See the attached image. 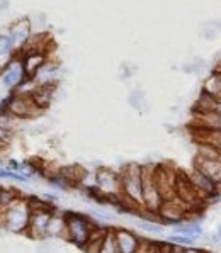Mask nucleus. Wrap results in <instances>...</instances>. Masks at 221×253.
Returning <instances> with one entry per match:
<instances>
[{"instance_id": "f257e3e1", "label": "nucleus", "mask_w": 221, "mask_h": 253, "mask_svg": "<svg viewBox=\"0 0 221 253\" xmlns=\"http://www.w3.org/2000/svg\"><path fill=\"white\" fill-rule=\"evenodd\" d=\"M121 177V189H123V196L126 199L133 201L134 204H138L139 208H145L143 206V187H141V167L134 165H128L123 169V172L119 173Z\"/></svg>"}, {"instance_id": "f03ea898", "label": "nucleus", "mask_w": 221, "mask_h": 253, "mask_svg": "<svg viewBox=\"0 0 221 253\" xmlns=\"http://www.w3.org/2000/svg\"><path fill=\"white\" fill-rule=\"evenodd\" d=\"M191 212H192V209L189 208L187 204H184L180 199L174 197V199H165L162 202L157 211V216L160 223L176 226V224H180V223H184V221H187Z\"/></svg>"}, {"instance_id": "7ed1b4c3", "label": "nucleus", "mask_w": 221, "mask_h": 253, "mask_svg": "<svg viewBox=\"0 0 221 253\" xmlns=\"http://www.w3.org/2000/svg\"><path fill=\"white\" fill-rule=\"evenodd\" d=\"M141 187H143V206L146 211L157 212L160 204L164 202L160 190L155 184V167L145 165L141 167Z\"/></svg>"}, {"instance_id": "20e7f679", "label": "nucleus", "mask_w": 221, "mask_h": 253, "mask_svg": "<svg viewBox=\"0 0 221 253\" xmlns=\"http://www.w3.org/2000/svg\"><path fill=\"white\" fill-rule=\"evenodd\" d=\"M5 112H9L15 119H34V118H38V116H41L44 111L34 104L31 95L15 93L14 97H10V99L7 100Z\"/></svg>"}, {"instance_id": "39448f33", "label": "nucleus", "mask_w": 221, "mask_h": 253, "mask_svg": "<svg viewBox=\"0 0 221 253\" xmlns=\"http://www.w3.org/2000/svg\"><path fill=\"white\" fill-rule=\"evenodd\" d=\"M29 219H31V209L28 202L21 201L19 197L14 199L5 208V228L21 233L24 229H28Z\"/></svg>"}, {"instance_id": "423d86ee", "label": "nucleus", "mask_w": 221, "mask_h": 253, "mask_svg": "<svg viewBox=\"0 0 221 253\" xmlns=\"http://www.w3.org/2000/svg\"><path fill=\"white\" fill-rule=\"evenodd\" d=\"M67 236L72 243H75L77 247H85L88 240V235H90L92 228L95 224H92L90 221L87 219L82 214H75L70 212L67 214Z\"/></svg>"}, {"instance_id": "0eeeda50", "label": "nucleus", "mask_w": 221, "mask_h": 253, "mask_svg": "<svg viewBox=\"0 0 221 253\" xmlns=\"http://www.w3.org/2000/svg\"><path fill=\"white\" fill-rule=\"evenodd\" d=\"M176 197L180 199L184 204H187L191 209H199L206 202V199L199 194V190L189 180L187 173L179 172V170H177V180H176Z\"/></svg>"}, {"instance_id": "6e6552de", "label": "nucleus", "mask_w": 221, "mask_h": 253, "mask_svg": "<svg viewBox=\"0 0 221 253\" xmlns=\"http://www.w3.org/2000/svg\"><path fill=\"white\" fill-rule=\"evenodd\" d=\"M176 180H177L176 169H172L167 163L155 167V184H157L158 190H160L164 201L176 197Z\"/></svg>"}, {"instance_id": "1a4fd4ad", "label": "nucleus", "mask_w": 221, "mask_h": 253, "mask_svg": "<svg viewBox=\"0 0 221 253\" xmlns=\"http://www.w3.org/2000/svg\"><path fill=\"white\" fill-rule=\"evenodd\" d=\"M95 187L107 197L111 196H121V177L109 169H100L95 173Z\"/></svg>"}, {"instance_id": "9d476101", "label": "nucleus", "mask_w": 221, "mask_h": 253, "mask_svg": "<svg viewBox=\"0 0 221 253\" xmlns=\"http://www.w3.org/2000/svg\"><path fill=\"white\" fill-rule=\"evenodd\" d=\"M10 38L14 42L15 53H21L24 49V46L28 44V41L33 36V31H31V21L29 19H19L10 26Z\"/></svg>"}, {"instance_id": "9b49d317", "label": "nucleus", "mask_w": 221, "mask_h": 253, "mask_svg": "<svg viewBox=\"0 0 221 253\" xmlns=\"http://www.w3.org/2000/svg\"><path fill=\"white\" fill-rule=\"evenodd\" d=\"M48 61V53L43 51H24L21 53V63L24 68L26 79H34L36 73L44 67Z\"/></svg>"}, {"instance_id": "f8f14e48", "label": "nucleus", "mask_w": 221, "mask_h": 253, "mask_svg": "<svg viewBox=\"0 0 221 253\" xmlns=\"http://www.w3.org/2000/svg\"><path fill=\"white\" fill-rule=\"evenodd\" d=\"M194 169L199 170L203 175H206L208 178H211L216 185L220 187L221 192V162L220 160H213V158H204L196 155L194 158Z\"/></svg>"}, {"instance_id": "ddd939ff", "label": "nucleus", "mask_w": 221, "mask_h": 253, "mask_svg": "<svg viewBox=\"0 0 221 253\" xmlns=\"http://www.w3.org/2000/svg\"><path fill=\"white\" fill-rule=\"evenodd\" d=\"M189 180L192 182V185L196 187L197 190H199V194L204 197V199H209V197H215V196H220V187L215 184V182L211 180V178H208L206 175H203L199 172V170L194 169L192 172L187 173Z\"/></svg>"}, {"instance_id": "4468645a", "label": "nucleus", "mask_w": 221, "mask_h": 253, "mask_svg": "<svg viewBox=\"0 0 221 253\" xmlns=\"http://www.w3.org/2000/svg\"><path fill=\"white\" fill-rule=\"evenodd\" d=\"M53 214L55 212H48V211L31 212L28 231L33 238H44V236H48V224H49V219H51Z\"/></svg>"}, {"instance_id": "2eb2a0df", "label": "nucleus", "mask_w": 221, "mask_h": 253, "mask_svg": "<svg viewBox=\"0 0 221 253\" xmlns=\"http://www.w3.org/2000/svg\"><path fill=\"white\" fill-rule=\"evenodd\" d=\"M24 80H26V73L24 68H22L21 60H12L2 72V84L9 88L19 87Z\"/></svg>"}, {"instance_id": "dca6fc26", "label": "nucleus", "mask_w": 221, "mask_h": 253, "mask_svg": "<svg viewBox=\"0 0 221 253\" xmlns=\"http://www.w3.org/2000/svg\"><path fill=\"white\" fill-rule=\"evenodd\" d=\"M114 243L118 253H134L139 245V238L131 231H126V229H116Z\"/></svg>"}, {"instance_id": "f3484780", "label": "nucleus", "mask_w": 221, "mask_h": 253, "mask_svg": "<svg viewBox=\"0 0 221 253\" xmlns=\"http://www.w3.org/2000/svg\"><path fill=\"white\" fill-rule=\"evenodd\" d=\"M14 42L10 38V31L9 29H0V72L5 70L7 65L14 60Z\"/></svg>"}, {"instance_id": "a211bd4d", "label": "nucleus", "mask_w": 221, "mask_h": 253, "mask_svg": "<svg viewBox=\"0 0 221 253\" xmlns=\"http://www.w3.org/2000/svg\"><path fill=\"white\" fill-rule=\"evenodd\" d=\"M107 235H109V231L104 228H99V226H94L90 231V235H88V240L87 243H85V250L92 252V253H100L102 252V247L104 243H106V238Z\"/></svg>"}, {"instance_id": "6ab92c4d", "label": "nucleus", "mask_w": 221, "mask_h": 253, "mask_svg": "<svg viewBox=\"0 0 221 253\" xmlns=\"http://www.w3.org/2000/svg\"><path fill=\"white\" fill-rule=\"evenodd\" d=\"M53 92H55V85H38L36 88H34V92L31 93V99L34 100V104H36L40 109H48V106L51 104L53 100Z\"/></svg>"}, {"instance_id": "aec40b11", "label": "nucleus", "mask_w": 221, "mask_h": 253, "mask_svg": "<svg viewBox=\"0 0 221 253\" xmlns=\"http://www.w3.org/2000/svg\"><path fill=\"white\" fill-rule=\"evenodd\" d=\"M58 65L56 63H51V61H46V65L43 67L40 72L36 73L34 77V82L38 85H56V80H58Z\"/></svg>"}, {"instance_id": "412c9836", "label": "nucleus", "mask_w": 221, "mask_h": 253, "mask_svg": "<svg viewBox=\"0 0 221 253\" xmlns=\"http://www.w3.org/2000/svg\"><path fill=\"white\" fill-rule=\"evenodd\" d=\"M203 92L208 93L209 97H213V99H216V100L221 99V72L215 70V72L204 80Z\"/></svg>"}, {"instance_id": "4be33fe9", "label": "nucleus", "mask_w": 221, "mask_h": 253, "mask_svg": "<svg viewBox=\"0 0 221 253\" xmlns=\"http://www.w3.org/2000/svg\"><path fill=\"white\" fill-rule=\"evenodd\" d=\"M174 231H176V235H184V236H189V238L196 240L203 235V226H201V223H197V221H184V223H180V224H176Z\"/></svg>"}, {"instance_id": "5701e85b", "label": "nucleus", "mask_w": 221, "mask_h": 253, "mask_svg": "<svg viewBox=\"0 0 221 253\" xmlns=\"http://www.w3.org/2000/svg\"><path fill=\"white\" fill-rule=\"evenodd\" d=\"M60 175L68 182L70 185L72 184H79L80 180H84L85 177V170L80 169V167L73 165V167H65V169L60 170Z\"/></svg>"}, {"instance_id": "b1692460", "label": "nucleus", "mask_w": 221, "mask_h": 253, "mask_svg": "<svg viewBox=\"0 0 221 253\" xmlns=\"http://www.w3.org/2000/svg\"><path fill=\"white\" fill-rule=\"evenodd\" d=\"M48 236H67V219L53 214L48 224Z\"/></svg>"}, {"instance_id": "393cba45", "label": "nucleus", "mask_w": 221, "mask_h": 253, "mask_svg": "<svg viewBox=\"0 0 221 253\" xmlns=\"http://www.w3.org/2000/svg\"><path fill=\"white\" fill-rule=\"evenodd\" d=\"M134 253H158V243L150 240H139V245Z\"/></svg>"}, {"instance_id": "a878e982", "label": "nucleus", "mask_w": 221, "mask_h": 253, "mask_svg": "<svg viewBox=\"0 0 221 253\" xmlns=\"http://www.w3.org/2000/svg\"><path fill=\"white\" fill-rule=\"evenodd\" d=\"M138 228H141L143 231L155 233V235H158V233L164 231V226H162V224L152 223V221H139V223H138Z\"/></svg>"}, {"instance_id": "bb28decb", "label": "nucleus", "mask_w": 221, "mask_h": 253, "mask_svg": "<svg viewBox=\"0 0 221 253\" xmlns=\"http://www.w3.org/2000/svg\"><path fill=\"white\" fill-rule=\"evenodd\" d=\"M0 178H12V180H17V182H26L28 177L19 172H10V170H0Z\"/></svg>"}, {"instance_id": "cd10ccee", "label": "nucleus", "mask_w": 221, "mask_h": 253, "mask_svg": "<svg viewBox=\"0 0 221 253\" xmlns=\"http://www.w3.org/2000/svg\"><path fill=\"white\" fill-rule=\"evenodd\" d=\"M10 138H12V131H10L9 127H0V150L9 146Z\"/></svg>"}, {"instance_id": "c85d7f7f", "label": "nucleus", "mask_w": 221, "mask_h": 253, "mask_svg": "<svg viewBox=\"0 0 221 253\" xmlns=\"http://www.w3.org/2000/svg\"><path fill=\"white\" fill-rule=\"evenodd\" d=\"M170 241L176 245H180V247H191L194 243L192 238H189V236H184V235H176V236H170Z\"/></svg>"}, {"instance_id": "c756f323", "label": "nucleus", "mask_w": 221, "mask_h": 253, "mask_svg": "<svg viewBox=\"0 0 221 253\" xmlns=\"http://www.w3.org/2000/svg\"><path fill=\"white\" fill-rule=\"evenodd\" d=\"M213 112H221V99L216 100V104H215V111Z\"/></svg>"}, {"instance_id": "7c9ffc66", "label": "nucleus", "mask_w": 221, "mask_h": 253, "mask_svg": "<svg viewBox=\"0 0 221 253\" xmlns=\"http://www.w3.org/2000/svg\"><path fill=\"white\" fill-rule=\"evenodd\" d=\"M184 253H204L203 250H196V248H191V250H184Z\"/></svg>"}, {"instance_id": "2f4dec72", "label": "nucleus", "mask_w": 221, "mask_h": 253, "mask_svg": "<svg viewBox=\"0 0 221 253\" xmlns=\"http://www.w3.org/2000/svg\"><path fill=\"white\" fill-rule=\"evenodd\" d=\"M218 236H220V240H221V228H220V231H218Z\"/></svg>"}, {"instance_id": "473e14b6", "label": "nucleus", "mask_w": 221, "mask_h": 253, "mask_svg": "<svg viewBox=\"0 0 221 253\" xmlns=\"http://www.w3.org/2000/svg\"><path fill=\"white\" fill-rule=\"evenodd\" d=\"M204 253H216V252H204Z\"/></svg>"}, {"instance_id": "72a5a7b5", "label": "nucleus", "mask_w": 221, "mask_h": 253, "mask_svg": "<svg viewBox=\"0 0 221 253\" xmlns=\"http://www.w3.org/2000/svg\"><path fill=\"white\" fill-rule=\"evenodd\" d=\"M216 70H218V72H221V67H218V68H216Z\"/></svg>"}]
</instances>
